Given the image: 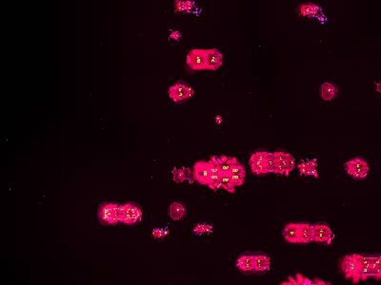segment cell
<instances>
[{
	"instance_id": "1",
	"label": "cell",
	"mask_w": 381,
	"mask_h": 285,
	"mask_svg": "<svg viewBox=\"0 0 381 285\" xmlns=\"http://www.w3.org/2000/svg\"><path fill=\"white\" fill-rule=\"evenodd\" d=\"M249 163L252 171L257 175L273 173L275 166L273 153L267 151H256L253 153Z\"/></svg>"
},
{
	"instance_id": "2",
	"label": "cell",
	"mask_w": 381,
	"mask_h": 285,
	"mask_svg": "<svg viewBox=\"0 0 381 285\" xmlns=\"http://www.w3.org/2000/svg\"><path fill=\"white\" fill-rule=\"evenodd\" d=\"M340 268L346 280L351 281L353 284L356 285L360 283V263L358 259V254L346 255L341 261Z\"/></svg>"
},
{
	"instance_id": "3",
	"label": "cell",
	"mask_w": 381,
	"mask_h": 285,
	"mask_svg": "<svg viewBox=\"0 0 381 285\" xmlns=\"http://www.w3.org/2000/svg\"><path fill=\"white\" fill-rule=\"evenodd\" d=\"M274 155V170L273 173L288 176L295 168L294 156L286 151H275Z\"/></svg>"
},
{
	"instance_id": "4",
	"label": "cell",
	"mask_w": 381,
	"mask_h": 285,
	"mask_svg": "<svg viewBox=\"0 0 381 285\" xmlns=\"http://www.w3.org/2000/svg\"><path fill=\"white\" fill-rule=\"evenodd\" d=\"M350 176L357 180L365 179L370 171L368 162L362 157H355L349 160L344 165Z\"/></svg>"
},
{
	"instance_id": "5",
	"label": "cell",
	"mask_w": 381,
	"mask_h": 285,
	"mask_svg": "<svg viewBox=\"0 0 381 285\" xmlns=\"http://www.w3.org/2000/svg\"><path fill=\"white\" fill-rule=\"evenodd\" d=\"M98 219L107 224H118L120 222V204L116 202L103 203L98 208Z\"/></svg>"
},
{
	"instance_id": "6",
	"label": "cell",
	"mask_w": 381,
	"mask_h": 285,
	"mask_svg": "<svg viewBox=\"0 0 381 285\" xmlns=\"http://www.w3.org/2000/svg\"><path fill=\"white\" fill-rule=\"evenodd\" d=\"M141 208L133 203L127 202L120 205V222L127 225H132L141 221Z\"/></svg>"
},
{
	"instance_id": "7",
	"label": "cell",
	"mask_w": 381,
	"mask_h": 285,
	"mask_svg": "<svg viewBox=\"0 0 381 285\" xmlns=\"http://www.w3.org/2000/svg\"><path fill=\"white\" fill-rule=\"evenodd\" d=\"M194 95H195V91L193 90V88L183 81L176 82L175 84L171 86L169 89V96L174 102L185 100L187 98L192 97Z\"/></svg>"
},
{
	"instance_id": "8",
	"label": "cell",
	"mask_w": 381,
	"mask_h": 285,
	"mask_svg": "<svg viewBox=\"0 0 381 285\" xmlns=\"http://www.w3.org/2000/svg\"><path fill=\"white\" fill-rule=\"evenodd\" d=\"M187 65L194 71L206 70V50H192L187 55Z\"/></svg>"
},
{
	"instance_id": "9",
	"label": "cell",
	"mask_w": 381,
	"mask_h": 285,
	"mask_svg": "<svg viewBox=\"0 0 381 285\" xmlns=\"http://www.w3.org/2000/svg\"><path fill=\"white\" fill-rule=\"evenodd\" d=\"M314 242L324 244H331L334 240V232L330 226L324 223L313 224Z\"/></svg>"
},
{
	"instance_id": "10",
	"label": "cell",
	"mask_w": 381,
	"mask_h": 285,
	"mask_svg": "<svg viewBox=\"0 0 381 285\" xmlns=\"http://www.w3.org/2000/svg\"><path fill=\"white\" fill-rule=\"evenodd\" d=\"M210 165V176L208 181V186L211 190H217L220 189V180L222 176V171L218 164V156H212L209 160Z\"/></svg>"
},
{
	"instance_id": "11",
	"label": "cell",
	"mask_w": 381,
	"mask_h": 285,
	"mask_svg": "<svg viewBox=\"0 0 381 285\" xmlns=\"http://www.w3.org/2000/svg\"><path fill=\"white\" fill-rule=\"evenodd\" d=\"M194 179L203 186H208L210 176V165L209 161H198L193 168Z\"/></svg>"
},
{
	"instance_id": "12",
	"label": "cell",
	"mask_w": 381,
	"mask_h": 285,
	"mask_svg": "<svg viewBox=\"0 0 381 285\" xmlns=\"http://www.w3.org/2000/svg\"><path fill=\"white\" fill-rule=\"evenodd\" d=\"M223 64V54L218 49L206 50V70L217 71Z\"/></svg>"
},
{
	"instance_id": "13",
	"label": "cell",
	"mask_w": 381,
	"mask_h": 285,
	"mask_svg": "<svg viewBox=\"0 0 381 285\" xmlns=\"http://www.w3.org/2000/svg\"><path fill=\"white\" fill-rule=\"evenodd\" d=\"M228 174L236 188L241 187L246 179L245 168L239 161L233 166L232 169H230Z\"/></svg>"
},
{
	"instance_id": "14",
	"label": "cell",
	"mask_w": 381,
	"mask_h": 285,
	"mask_svg": "<svg viewBox=\"0 0 381 285\" xmlns=\"http://www.w3.org/2000/svg\"><path fill=\"white\" fill-rule=\"evenodd\" d=\"M360 263V282L367 281L372 278V256L358 254Z\"/></svg>"
},
{
	"instance_id": "15",
	"label": "cell",
	"mask_w": 381,
	"mask_h": 285,
	"mask_svg": "<svg viewBox=\"0 0 381 285\" xmlns=\"http://www.w3.org/2000/svg\"><path fill=\"white\" fill-rule=\"evenodd\" d=\"M297 169L299 170V173L303 176H313L315 178H318L317 161L316 159L302 160L298 164Z\"/></svg>"
},
{
	"instance_id": "16",
	"label": "cell",
	"mask_w": 381,
	"mask_h": 285,
	"mask_svg": "<svg viewBox=\"0 0 381 285\" xmlns=\"http://www.w3.org/2000/svg\"><path fill=\"white\" fill-rule=\"evenodd\" d=\"M300 232V222L288 223L283 229L284 239L291 243H297Z\"/></svg>"
},
{
	"instance_id": "17",
	"label": "cell",
	"mask_w": 381,
	"mask_h": 285,
	"mask_svg": "<svg viewBox=\"0 0 381 285\" xmlns=\"http://www.w3.org/2000/svg\"><path fill=\"white\" fill-rule=\"evenodd\" d=\"M237 267L245 273L254 272V255H243L237 260Z\"/></svg>"
},
{
	"instance_id": "18",
	"label": "cell",
	"mask_w": 381,
	"mask_h": 285,
	"mask_svg": "<svg viewBox=\"0 0 381 285\" xmlns=\"http://www.w3.org/2000/svg\"><path fill=\"white\" fill-rule=\"evenodd\" d=\"M312 242H314L313 224L308 222H300V232L297 243L307 244Z\"/></svg>"
},
{
	"instance_id": "19",
	"label": "cell",
	"mask_w": 381,
	"mask_h": 285,
	"mask_svg": "<svg viewBox=\"0 0 381 285\" xmlns=\"http://www.w3.org/2000/svg\"><path fill=\"white\" fill-rule=\"evenodd\" d=\"M271 259L266 255H254V272L264 273L271 268Z\"/></svg>"
},
{
	"instance_id": "20",
	"label": "cell",
	"mask_w": 381,
	"mask_h": 285,
	"mask_svg": "<svg viewBox=\"0 0 381 285\" xmlns=\"http://www.w3.org/2000/svg\"><path fill=\"white\" fill-rule=\"evenodd\" d=\"M299 13L307 17H316L321 13V8L314 3H305L298 7Z\"/></svg>"
},
{
	"instance_id": "21",
	"label": "cell",
	"mask_w": 381,
	"mask_h": 285,
	"mask_svg": "<svg viewBox=\"0 0 381 285\" xmlns=\"http://www.w3.org/2000/svg\"><path fill=\"white\" fill-rule=\"evenodd\" d=\"M338 95V89L335 85L330 82H326L320 87V96L326 101H332Z\"/></svg>"
},
{
	"instance_id": "22",
	"label": "cell",
	"mask_w": 381,
	"mask_h": 285,
	"mask_svg": "<svg viewBox=\"0 0 381 285\" xmlns=\"http://www.w3.org/2000/svg\"><path fill=\"white\" fill-rule=\"evenodd\" d=\"M173 178L175 183H183L184 181L193 182L194 181V174L193 170L188 168L174 169L173 172Z\"/></svg>"
},
{
	"instance_id": "23",
	"label": "cell",
	"mask_w": 381,
	"mask_h": 285,
	"mask_svg": "<svg viewBox=\"0 0 381 285\" xmlns=\"http://www.w3.org/2000/svg\"><path fill=\"white\" fill-rule=\"evenodd\" d=\"M186 215L185 205L181 202L174 201L170 205V217L174 221L182 220Z\"/></svg>"
},
{
	"instance_id": "24",
	"label": "cell",
	"mask_w": 381,
	"mask_h": 285,
	"mask_svg": "<svg viewBox=\"0 0 381 285\" xmlns=\"http://www.w3.org/2000/svg\"><path fill=\"white\" fill-rule=\"evenodd\" d=\"M218 160L222 174H228L230 169L239 161L236 157H228L225 155L218 156Z\"/></svg>"
},
{
	"instance_id": "25",
	"label": "cell",
	"mask_w": 381,
	"mask_h": 285,
	"mask_svg": "<svg viewBox=\"0 0 381 285\" xmlns=\"http://www.w3.org/2000/svg\"><path fill=\"white\" fill-rule=\"evenodd\" d=\"M372 279L380 281L381 280V257L372 256Z\"/></svg>"
},
{
	"instance_id": "26",
	"label": "cell",
	"mask_w": 381,
	"mask_h": 285,
	"mask_svg": "<svg viewBox=\"0 0 381 285\" xmlns=\"http://www.w3.org/2000/svg\"><path fill=\"white\" fill-rule=\"evenodd\" d=\"M220 189H223L230 193L236 192V187L233 184L229 174H222L221 180H220Z\"/></svg>"
},
{
	"instance_id": "27",
	"label": "cell",
	"mask_w": 381,
	"mask_h": 285,
	"mask_svg": "<svg viewBox=\"0 0 381 285\" xmlns=\"http://www.w3.org/2000/svg\"><path fill=\"white\" fill-rule=\"evenodd\" d=\"M195 7V2L193 1H182L178 0L174 2V8L178 11H191Z\"/></svg>"
},
{
	"instance_id": "28",
	"label": "cell",
	"mask_w": 381,
	"mask_h": 285,
	"mask_svg": "<svg viewBox=\"0 0 381 285\" xmlns=\"http://www.w3.org/2000/svg\"><path fill=\"white\" fill-rule=\"evenodd\" d=\"M212 232H213V226L209 223H205V222L197 223L195 226L194 230H193V233L195 235H198V236L205 235V234H211Z\"/></svg>"
},
{
	"instance_id": "29",
	"label": "cell",
	"mask_w": 381,
	"mask_h": 285,
	"mask_svg": "<svg viewBox=\"0 0 381 285\" xmlns=\"http://www.w3.org/2000/svg\"><path fill=\"white\" fill-rule=\"evenodd\" d=\"M294 280L297 285H313V280L305 277L301 273H296L294 276Z\"/></svg>"
},
{
	"instance_id": "30",
	"label": "cell",
	"mask_w": 381,
	"mask_h": 285,
	"mask_svg": "<svg viewBox=\"0 0 381 285\" xmlns=\"http://www.w3.org/2000/svg\"><path fill=\"white\" fill-rule=\"evenodd\" d=\"M169 235V229L166 227H158L152 230V236L154 239H163Z\"/></svg>"
},
{
	"instance_id": "31",
	"label": "cell",
	"mask_w": 381,
	"mask_h": 285,
	"mask_svg": "<svg viewBox=\"0 0 381 285\" xmlns=\"http://www.w3.org/2000/svg\"><path fill=\"white\" fill-rule=\"evenodd\" d=\"M313 285H332V284L328 283L326 281H323L321 279L316 278V279L313 280Z\"/></svg>"
},
{
	"instance_id": "32",
	"label": "cell",
	"mask_w": 381,
	"mask_h": 285,
	"mask_svg": "<svg viewBox=\"0 0 381 285\" xmlns=\"http://www.w3.org/2000/svg\"><path fill=\"white\" fill-rule=\"evenodd\" d=\"M280 285H297L295 283V280H294V277H288L287 281H285L283 283H281Z\"/></svg>"
},
{
	"instance_id": "33",
	"label": "cell",
	"mask_w": 381,
	"mask_h": 285,
	"mask_svg": "<svg viewBox=\"0 0 381 285\" xmlns=\"http://www.w3.org/2000/svg\"><path fill=\"white\" fill-rule=\"evenodd\" d=\"M180 35H181V34H180V32H173L170 34V38H171V39L174 38L175 40H177V39L180 37Z\"/></svg>"
},
{
	"instance_id": "34",
	"label": "cell",
	"mask_w": 381,
	"mask_h": 285,
	"mask_svg": "<svg viewBox=\"0 0 381 285\" xmlns=\"http://www.w3.org/2000/svg\"><path fill=\"white\" fill-rule=\"evenodd\" d=\"M380 257H381V254L380 255Z\"/></svg>"
}]
</instances>
